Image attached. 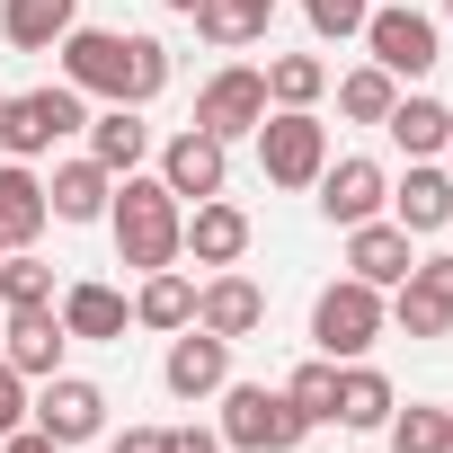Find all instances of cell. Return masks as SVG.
Returning a JSON list of instances; mask_svg holds the SVG:
<instances>
[{
	"label": "cell",
	"instance_id": "cell-1",
	"mask_svg": "<svg viewBox=\"0 0 453 453\" xmlns=\"http://www.w3.org/2000/svg\"><path fill=\"white\" fill-rule=\"evenodd\" d=\"M54 54H63V81L81 98H107V107H151L178 72L160 36H125V27H72Z\"/></svg>",
	"mask_w": 453,
	"mask_h": 453
},
{
	"label": "cell",
	"instance_id": "cell-2",
	"mask_svg": "<svg viewBox=\"0 0 453 453\" xmlns=\"http://www.w3.org/2000/svg\"><path fill=\"white\" fill-rule=\"evenodd\" d=\"M107 232H116V258H125L134 276L178 267V258H187V204L160 187V169H134V178H116V196H107Z\"/></svg>",
	"mask_w": 453,
	"mask_h": 453
},
{
	"label": "cell",
	"instance_id": "cell-3",
	"mask_svg": "<svg viewBox=\"0 0 453 453\" xmlns=\"http://www.w3.org/2000/svg\"><path fill=\"white\" fill-rule=\"evenodd\" d=\"M89 125V98L72 81H45V89H19V98H0V151L10 160H45L63 134Z\"/></svg>",
	"mask_w": 453,
	"mask_h": 453
},
{
	"label": "cell",
	"instance_id": "cell-4",
	"mask_svg": "<svg viewBox=\"0 0 453 453\" xmlns=\"http://www.w3.org/2000/svg\"><path fill=\"white\" fill-rule=\"evenodd\" d=\"M382 329H391V303H382L373 285H356V276L320 285V303H311V347H320L329 365L373 356V338H382Z\"/></svg>",
	"mask_w": 453,
	"mask_h": 453
},
{
	"label": "cell",
	"instance_id": "cell-5",
	"mask_svg": "<svg viewBox=\"0 0 453 453\" xmlns=\"http://www.w3.org/2000/svg\"><path fill=\"white\" fill-rule=\"evenodd\" d=\"M213 400H222V444H232V453H294L311 435L303 409L285 391H267V382H222Z\"/></svg>",
	"mask_w": 453,
	"mask_h": 453
},
{
	"label": "cell",
	"instance_id": "cell-6",
	"mask_svg": "<svg viewBox=\"0 0 453 453\" xmlns=\"http://www.w3.org/2000/svg\"><path fill=\"white\" fill-rule=\"evenodd\" d=\"M250 142H258L267 187H285V196H303V187L329 169V125H320L311 107H267V125H258Z\"/></svg>",
	"mask_w": 453,
	"mask_h": 453
},
{
	"label": "cell",
	"instance_id": "cell-7",
	"mask_svg": "<svg viewBox=\"0 0 453 453\" xmlns=\"http://www.w3.org/2000/svg\"><path fill=\"white\" fill-rule=\"evenodd\" d=\"M365 54L391 72V81H426L444 63V27L418 10V0H373V19H365Z\"/></svg>",
	"mask_w": 453,
	"mask_h": 453
},
{
	"label": "cell",
	"instance_id": "cell-8",
	"mask_svg": "<svg viewBox=\"0 0 453 453\" xmlns=\"http://www.w3.org/2000/svg\"><path fill=\"white\" fill-rule=\"evenodd\" d=\"M196 125H204L213 142H250V134L267 125V72H258V63H222V72L196 89Z\"/></svg>",
	"mask_w": 453,
	"mask_h": 453
},
{
	"label": "cell",
	"instance_id": "cell-9",
	"mask_svg": "<svg viewBox=\"0 0 453 453\" xmlns=\"http://www.w3.org/2000/svg\"><path fill=\"white\" fill-rule=\"evenodd\" d=\"M27 426H45L63 453H72V444H98V435H107V391H98L89 373H45V391L27 400Z\"/></svg>",
	"mask_w": 453,
	"mask_h": 453
},
{
	"label": "cell",
	"instance_id": "cell-10",
	"mask_svg": "<svg viewBox=\"0 0 453 453\" xmlns=\"http://www.w3.org/2000/svg\"><path fill=\"white\" fill-rule=\"evenodd\" d=\"M311 204L338 222V232H356V222H373V213L391 204V178H382V160L347 151V160H329V169L311 178Z\"/></svg>",
	"mask_w": 453,
	"mask_h": 453
},
{
	"label": "cell",
	"instance_id": "cell-11",
	"mask_svg": "<svg viewBox=\"0 0 453 453\" xmlns=\"http://www.w3.org/2000/svg\"><path fill=\"white\" fill-rule=\"evenodd\" d=\"M382 303H391V329L400 338H444L453 329V258H418Z\"/></svg>",
	"mask_w": 453,
	"mask_h": 453
},
{
	"label": "cell",
	"instance_id": "cell-12",
	"mask_svg": "<svg viewBox=\"0 0 453 453\" xmlns=\"http://www.w3.org/2000/svg\"><path fill=\"white\" fill-rule=\"evenodd\" d=\"M196 329H213V338H258L267 329V285L258 276H241V267H213L204 285H196Z\"/></svg>",
	"mask_w": 453,
	"mask_h": 453
},
{
	"label": "cell",
	"instance_id": "cell-13",
	"mask_svg": "<svg viewBox=\"0 0 453 453\" xmlns=\"http://www.w3.org/2000/svg\"><path fill=\"white\" fill-rule=\"evenodd\" d=\"M222 178H232V142H213L204 125H187V134H169V142H160V187H169L178 204L222 196Z\"/></svg>",
	"mask_w": 453,
	"mask_h": 453
},
{
	"label": "cell",
	"instance_id": "cell-14",
	"mask_svg": "<svg viewBox=\"0 0 453 453\" xmlns=\"http://www.w3.org/2000/svg\"><path fill=\"white\" fill-rule=\"evenodd\" d=\"M160 382L178 391V400H213L222 382H232V338H213V329H178L169 338V356H160Z\"/></svg>",
	"mask_w": 453,
	"mask_h": 453
},
{
	"label": "cell",
	"instance_id": "cell-15",
	"mask_svg": "<svg viewBox=\"0 0 453 453\" xmlns=\"http://www.w3.org/2000/svg\"><path fill=\"white\" fill-rule=\"evenodd\" d=\"M0 356H10L27 382L63 373V356H72V329H63V311H54V303H36V311H0Z\"/></svg>",
	"mask_w": 453,
	"mask_h": 453
},
{
	"label": "cell",
	"instance_id": "cell-16",
	"mask_svg": "<svg viewBox=\"0 0 453 453\" xmlns=\"http://www.w3.org/2000/svg\"><path fill=\"white\" fill-rule=\"evenodd\" d=\"M409 267H418V241L400 232L391 213H373V222H356V232H347V276H356V285L391 294V285H400Z\"/></svg>",
	"mask_w": 453,
	"mask_h": 453
},
{
	"label": "cell",
	"instance_id": "cell-17",
	"mask_svg": "<svg viewBox=\"0 0 453 453\" xmlns=\"http://www.w3.org/2000/svg\"><path fill=\"white\" fill-rule=\"evenodd\" d=\"M409 241H426V232H453V178L435 169V160H409V178H391V204H382Z\"/></svg>",
	"mask_w": 453,
	"mask_h": 453
},
{
	"label": "cell",
	"instance_id": "cell-18",
	"mask_svg": "<svg viewBox=\"0 0 453 453\" xmlns=\"http://www.w3.org/2000/svg\"><path fill=\"white\" fill-rule=\"evenodd\" d=\"M54 311H63L72 347H116V338H125V320H134V303H125L116 285H98V276L63 285V294H54Z\"/></svg>",
	"mask_w": 453,
	"mask_h": 453
},
{
	"label": "cell",
	"instance_id": "cell-19",
	"mask_svg": "<svg viewBox=\"0 0 453 453\" xmlns=\"http://www.w3.org/2000/svg\"><path fill=\"white\" fill-rule=\"evenodd\" d=\"M250 241H258V232H250V213H241L232 196H204V204L187 213V258H196V267H241Z\"/></svg>",
	"mask_w": 453,
	"mask_h": 453
},
{
	"label": "cell",
	"instance_id": "cell-20",
	"mask_svg": "<svg viewBox=\"0 0 453 453\" xmlns=\"http://www.w3.org/2000/svg\"><path fill=\"white\" fill-rule=\"evenodd\" d=\"M45 222H54L45 178H36L27 160H0V241H10V250H36V241H45Z\"/></svg>",
	"mask_w": 453,
	"mask_h": 453
},
{
	"label": "cell",
	"instance_id": "cell-21",
	"mask_svg": "<svg viewBox=\"0 0 453 453\" xmlns=\"http://www.w3.org/2000/svg\"><path fill=\"white\" fill-rule=\"evenodd\" d=\"M81 134H89V160H98L107 178H134V169L151 160V125H142V107H98Z\"/></svg>",
	"mask_w": 453,
	"mask_h": 453
},
{
	"label": "cell",
	"instance_id": "cell-22",
	"mask_svg": "<svg viewBox=\"0 0 453 453\" xmlns=\"http://www.w3.org/2000/svg\"><path fill=\"white\" fill-rule=\"evenodd\" d=\"M107 196H116V178L81 151V160H54V178H45V204H54V222H107Z\"/></svg>",
	"mask_w": 453,
	"mask_h": 453
},
{
	"label": "cell",
	"instance_id": "cell-23",
	"mask_svg": "<svg viewBox=\"0 0 453 453\" xmlns=\"http://www.w3.org/2000/svg\"><path fill=\"white\" fill-rule=\"evenodd\" d=\"M72 27H81V0H0V36L19 54H54Z\"/></svg>",
	"mask_w": 453,
	"mask_h": 453
},
{
	"label": "cell",
	"instance_id": "cell-24",
	"mask_svg": "<svg viewBox=\"0 0 453 453\" xmlns=\"http://www.w3.org/2000/svg\"><path fill=\"white\" fill-rule=\"evenodd\" d=\"M382 134H391L409 160H435V151L453 142V107H444V98H426V89H409V98H391Z\"/></svg>",
	"mask_w": 453,
	"mask_h": 453
},
{
	"label": "cell",
	"instance_id": "cell-25",
	"mask_svg": "<svg viewBox=\"0 0 453 453\" xmlns=\"http://www.w3.org/2000/svg\"><path fill=\"white\" fill-rule=\"evenodd\" d=\"M196 320V276H178V267H151L142 285H134V329H160V338H178Z\"/></svg>",
	"mask_w": 453,
	"mask_h": 453
},
{
	"label": "cell",
	"instance_id": "cell-26",
	"mask_svg": "<svg viewBox=\"0 0 453 453\" xmlns=\"http://www.w3.org/2000/svg\"><path fill=\"white\" fill-rule=\"evenodd\" d=\"M391 409H400V391H391V373H382V365H365V356H356V365H338V426L373 435Z\"/></svg>",
	"mask_w": 453,
	"mask_h": 453
},
{
	"label": "cell",
	"instance_id": "cell-27",
	"mask_svg": "<svg viewBox=\"0 0 453 453\" xmlns=\"http://www.w3.org/2000/svg\"><path fill=\"white\" fill-rule=\"evenodd\" d=\"M329 63L320 54H267V107H320L329 98Z\"/></svg>",
	"mask_w": 453,
	"mask_h": 453
},
{
	"label": "cell",
	"instance_id": "cell-28",
	"mask_svg": "<svg viewBox=\"0 0 453 453\" xmlns=\"http://www.w3.org/2000/svg\"><path fill=\"white\" fill-rule=\"evenodd\" d=\"M196 36H204L213 54H241V45L267 36V10H258V0H204V10H196Z\"/></svg>",
	"mask_w": 453,
	"mask_h": 453
},
{
	"label": "cell",
	"instance_id": "cell-29",
	"mask_svg": "<svg viewBox=\"0 0 453 453\" xmlns=\"http://www.w3.org/2000/svg\"><path fill=\"white\" fill-rule=\"evenodd\" d=\"M391 98H400V81H391L382 63H356V72L338 81V116H347V125H382Z\"/></svg>",
	"mask_w": 453,
	"mask_h": 453
},
{
	"label": "cell",
	"instance_id": "cell-30",
	"mask_svg": "<svg viewBox=\"0 0 453 453\" xmlns=\"http://www.w3.org/2000/svg\"><path fill=\"white\" fill-rule=\"evenodd\" d=\"M285 400L303 409V426H338V365H329V356H311V365H294V382H285Z\"/></svg>",
	"mask_w": 453,
	"mask_h": 453
},
{
	"label": "cell",
	"instance_id": "cell-31",
	"mask_svg": "<svg viewBox=\"0 0 453 453\" xmlns=\"http://www.w3.org/2000/svg\"><path fill=\"white\" fill-rule=\"evenodd\" d=\"M36 303H54V267L36 250H10L0 258V311H36Z\"/></svg>",
	"mask_w": 453,
	"mask_h": 453
},
{
	"label": "cell",
	"instance_id": "cell-32",
	"mask_svg": "<svg viewBox=\"0 0 453 453\" xmlns=\"http://www.w3.org/2000/svg\"><path fill=\"white\" fill-rule=\"evenodd\" d=\"M382 435H391V453H444V409L435 400H409V409L382 418Z\"/></svg>",
	"mask_w": 453,
	"mask_h": 453
},
{
	"label": "cell",
	"instance_id": "cell-33",
	"mask_svg": "<svg viewBox=\"0 0 453 453\" xmlns=\"http://www.w3.org/2000/svg\"><path fill=\"white\" fill-rule=\"evenodd\" d=\"M303 19H311V36H320V45H347V36H365L373 0H303Z\"/></svg>",
	"mask_w": 453,
	"mask_h": 453
},
{
	"label": "cell",
	"instance_id": "cell-34",
	"mask_svg": "<svg viewBox=\"0 0 453 453\" xmlns=\"http://www.w3.org/2000/svg\"><path fill=\"white\" fill-rule=\"evenodd\" d=\"M19 426H27V373L0 356V435H19Z\"/></svg>",
	"mask_w": 453,
	"mask_h": 453
},
{
	"label": "cell",
	"instance_id": "cell-35",
	"mask_svg": "<svg viewBox=\"0 0 453 453\" xmlns=\"http://www.w3.org/2000/svg\"><path fill=\"white\" fill-rule=\"evenodd\" d=\"M169 453H232L222 426H169Z\"/></svg>",
	"mask_w": 453,
	"mask_h": 453
},
{
	"label": "cell",
	"instance_id": "cell-36",
	"mask_svg": "<svg viewBox=\"0 0 453 453\" xmlns=\"http://www.w3.org/2000/svg\"><path fill=\"white\" fill-rule=\"evenodd\" d=\"M107 453H169V426H125Z\"/></svg>",
	"mask_w": 453,
	"mask_h": 453
},
{
	"label": "cell",
	"instance_id": "cell-37",
	"mask_svg": "<svg viewBox=\"0 0 453 453\" xmlns=\"http://www.w3.org/2000/svg\"><path fill=\"white\" fill-rule=\"evenodd\" d=\"M0 453H63L45 426H19V435H0Z\"/></svg>",
	"mask_w": 453,
	"mask_h": 453
},
{
	"label": "cell",
	"instance_id": "cell-38",
	"mask_svg": "<svg viewBox=\"0 0 453 453\" xmlns=\"http://www.w3.org/2000/svg\"><path fill=\"white\" fill-rule=\"evenodd\" d=\"M160 10H169V19H196V10H204V0H160Z\"/></svg>",
	"mask_w": 453,
	"mask_h": 453
},
{
	"label": "cell",
	"instance_id": "cell-39",
	"mask_svg": "<svg viewBox=\"0 0 453 453\" xmlns=\"http://www.w3.org/2000/svg\"><path fill=\"white\" fill-rule=\"evenodd\" d=\"M444 453H453V400H444Z\"/></svg>",
	"mask_w": 453,
	"mask_h": 453
},
{
	"label": "cell",
	"instance_id": "cell-40",
	"mask_svg": "<svg viewBox=\"0 0 453 453\" xmlns=\"http://www.w3.org/2000/svg\"><path fill=\"white\" fill-rule=\"evenodd\" d=\"M0 258H10V241H0Z\"/></svg>",
	"mask_w": 453,
	"mask_h": 453
},
{
	"label": "cell",
	"instance_id": "cell-41",
	"mask_svg": "<svg viewBox=\"0 0 453 453\" xmlns=\"http://www.w3.org/2000/svg\"><path fill=\"white\" fill-rule=\"evenodd\" d=\"M258 10H276V0H258Z\"/></svg>",
	"mask_w": 453,
	"mask_h": 453
},
{
	"label": "cell",
	"instance_id": "cell-42",
	"mask_svg": "<svg viewBox=\"0 0 453 453\" xmlns=\"http://www.w3.org/2000/svg\"><path fill=\"white\" fill-rule=\"evenodd\" d=\"M444 19H453V0H444Z\"/></svg>",
	"mask_w": 453,
	"mask_h": 453
},
{
	"label": "cell",
	"instance_id": "cell-43",
	"mask_svg": "<svg viewBox=\"0 0 453 453\" xmlns=\"http://www.w3.org/2000/svg\"><path fill=\"white\" fill-rule=\"evenodd\" d=\"M0 98H10V89H0Z\"/></svg>",
	"mask_w": 453,
	"mask_h": 453
}]
</instances>
